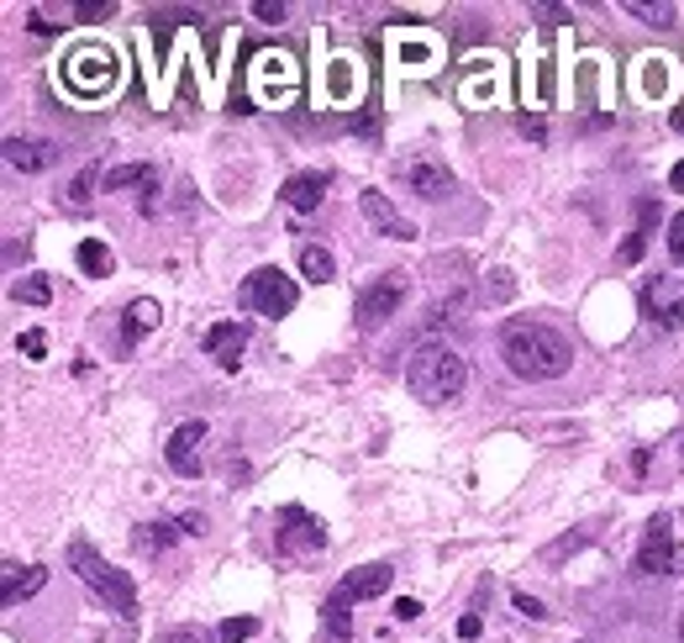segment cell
<instances>
[{
    "label": "cell",
    "mask_w": 684,
    "mask_h": 643,
    "mask_svg": "<svg viewBox=\"0 0 684 643\" xmlns=\"http://www.w3.org/2000/svg\"><path fill=\"white\" fill-rule=\"evenodd\" d=\"M501 359L516 380H559L568 374L574 365V343L564 333H553L548 322H527V317H516L501 328Z\"/></svg>",
    "instance_id": "cell-1"
},
{
    "label": "cell",
    "mask_w": 684,
    "mask_h": 643,
    "mask_svg": "<svg viewBox=\"0 0 684 643\" xmlns=\"http://www.w3.org/2000/svg\"><path fill=\"white\" fill-rule=\"evenodd\" d=\"M406 385L427 406H453L469 391V359L458 348H447V343H421L406 359Z\"/></svg>",
    "instance_id": "cell-2"
},
{
    "label": "cell",
    "mask_w": 684,
    "mask_h": 643,
    "mask_svg": "<svg viewBox=\"0 0 684 643\" xmlns=\"http://www.w3.org/2000/svg\"><path fill=\"white\" fill-rule=\"evenodd\" d=\"M69 570H74V575H80V581H85L117 617H127V622L137 617V585H132V575L117 570V564H106V559L95 553V544L74 538V544H69Z\"/></svg>",
    "instance_id": "cell-3"
},
{
    "label": "cell",
    "mask_w": 684,
    "mask_h": 643,
    "mask_svg": "<svg viewBox=\"0 0 684 643\" xmlns=\"http://www.w3.org/2000/svg\"><path fill=\"white\" fill-rule=\"evenodd\" d=\"M63 91H74L80 100H100V95H111L121 85V59L111 48H100V43H85L80 53H69L59 69Z\"/></svg>",
    "instance_id": "cell-4"
},
{
    "label": "cell",
    "mask_w": 684,
    "mask_h": 643,
    "mask_svg": "<svg viewBox=\"0 0 684 643\" xmlns=\"http://www.w3.org/2000/svg\"><path fill=\"white\" fill-rule=\"evenodd\" d=\"M680 564H684V549H680V533H674V517L658 512V517L643 527V544H637L632 570L653 581V575H680Z\"/></svg>",
    "instance_id": "cell-5"
},
{
    "label": "cell",
    "mask_w": 684,
    "mask_h": 643,
    "mask_svg": "<svg viewBox=\"0 0 684 643\" xmlns=\"http://www.w3.org/2000/svg\"><path fill=\"white\" fill-rule=\"evenodd\" d=\"M238 301L248 311H259V317H290L300 301V290H296V279L279 275V270H253V275L242 279Z\"/></svg>",
    "instance_id": "cell-6"
},
{
    "label": "cell",
    "mask_w": 684,
    "mask_h": 643,
    "mask_svg": "<svg viewBox=\"0 0 684 643\" xmlns=\"http://www.w3.org/2000/svg\"><path fill=\"white\" fill-rule=\"evenodd\" d=\"M406 290H411V285H406V275H400V270H385V275L374 279V285H363V296H358V328H363V333H380V328H385L389 317H395V311L406 307Z\"/></svg>",
    "instance_id": "cell-7"
},
{
    "label": "cell",
    "mask_w": 684,
    "mask_h": 643,
    "mask_svg": "<svg viewBox=\"0 0 684 643\" xmlns=\"http://www.w3.org/2000/svg\"><path fill=\"white\" fill-rule=\"evenodd\" d=\"M253 91L264 106H285V100H296L300 91V74H296V59L290 53H274L264 48L259 59H253Z\"/></svg>",
    "instance_id": "cell-8"
},
{
    "label": "cell",
    "mask_w": 684,
    "mask_h": 643,
    "mask_svg": "<svg viewBox=\"0 0 684 643\" xmlns=\"http://www.w3.org/2000/svg\"><path fill=\"white\" fill-rule=\"evenodd\" d=\"M274 538H279V553H290V559H305V553L327 549V527H322V517H311L305 507H285Z\"/></svg>",
    "instance_id": "cell-9"
},
{
    "label": "cell",
    "mask_w": 684,
    "mask_h": 643,
    "mask_svg": "<svg viewBox=\"0 0 684 643\" xmlns=\"http://www.w3.org/2000/svg\"><path fill=\"white\" fill-rule=\"evenodd\" d=\"M358 212H363V222H369L380 238H389V243H417V222L395 212L385 190H363V195H358Z\"/></svg>",
    "instance_id": "cell-10"
},
{
    "label": "cell",
    "mask_w": 684,
    "mask_h": 643,
    "mask_svg": "<svg viewBox=\"0 0 684 643\" xmlns=\"http://www.w3.org/2000/svg\"><path fill=\"white\" fill-rule=\"evenodd\" d=\"M400 180H406V190H417L421 201H443L453 190V169L437 154H411L400 158Z\"/></svg>",
    "instance_id": "cell-11"
},
{
    "label": "cell",
    "mask_w": 684,
    "mask_h": 643,
    "mask_svg": "<svg viewBox=\"0 0 684 643\" xmlns=\"http://www.w3.org/2000/svg\"><path fill=\"white\" fill-rule=\"evenodd\" d=\"M206 422L195 417V422H179L175 432H169V443H164V460H169V469L175 475H184V480H195L201 469H206V460H201V443H206Z\"/></svg>",
    "instance_id": "cell-12"
},
{
    "label": "cell",
    "mask_w": 684,
    "mask_h": 643,
    "mask_svg": "<svg viewBox=\"0 0 684 643\" xmlns=\"http://www.w3.org/2000/svg\"><path fill=\"white\" fill-rule=\"evenodd\" d=\"M327 184H332L327 169H300V175H290V180L279 184V201H285L290 212L311 216V212H322V201H327Z\"/></svg>",
    "instance_id": "cell-13"
},
{
    "label": "cell",
    "mask_w": 684,
    "mask_h": 643,
    "mask_svg": "<svg viewBox=\"0 0 684 643\" xmlns=\"http://www.w3.org/2000/svg\"><path fill=\"white\" fill-rule=\"evenodd\" d=\"M201 348H206V359H216L221 369H238L242 365V348H248V328H242L238 317L211 322L206 337H201Z\"/></svg>",
    "instance_id": "cell-14"
},
{
    "label": "cell",
    "mask_w": 684,
    "mask_h": 643,
    "mask_svg": "<svg viewBox=\"0 0 684 643\" xmlns=\"http://www.w3.org/2000/svg\"><path fill=\"white\" fill-rule=\"evenodd\" d=\"M648 307H653V322L663 333H680L684 328V279L658 275L653 285H648Z\"/></svg>",
    "instance_id": "cell-15"
},
{
    "label": "cell",
    "mask_w": 684,
    "mask_h": 643,
    "mask_svg": "<svg viewBox=\"0 0 684 643\" xmlns=\"http://www.w3.org/2000/svg\"><path fill=\"white\" fill-rule=\"evenodd\" d=\"M43 581H48L43 564H16V559H5V564H0V602H5V607H22L27 596L43 591Z\"/></svg>",
    "instance_id": "cell-16"
},
{
    "label": "cell",
    "mask_w": 684,
    "mask_h": 643,
    "mask_svg": "<svg viewBox=\"0 0 684 643\" xmlns=\"http://www.w3.org/2000/svg\"><path fill=\"white\" fill-rule=\"evenodd\" d=\"M5 164L22 175H43L48 164H59V143L48 138H5Z\"/></svg>",
    "instance_id": "cell-17"
},
{
    "label": "cell",
    "mask_w": 684,
    "mask_h": 643,
    "mask_svg": "<svg viewBox=\"0 0 684 643\" xmlns=\"http://www.w3.org/2000/svg\"><path fill=\"white\" fill-rule=\"evenodd\" d=\"M389 581H395V570H389V564H358V570L337 585V591H343L348 602H369V596H385Z\"/></svg>",
    "instance_id": "cell-18"
},
{
    "label": "cell",
    "mask_w": 684,
    "mask_h": 643,
    "mask_svg": "<svg viewBox=\"0 0 684 643\" xmlns=\"http://www.w3.org/2000/svg\"><path fill=\"white\" fill-rule=\"evenodd\" d=\"M158 317H164V311H158V301H153V296L132 301V307H127V317H121V348H137V343H143V337L158 328Z\"/></svg>",
    "instance_id": "cell-19"
},
{
    "label": "cell",
    "mask_w": 684,
    "mask_h": 643,
    "mask_svg": "<svg viewBox=\"0 0 684 643\" xmlns=\"http://www.w3.org/2000/svg\"><path fill=\"white\" fill-rule=\"evenodd\" d=\"M400 69H411V74H432L437 69V43L432 37H421V32H411V37H400Z\"/></svg>",
    "instance_id": "cell-20"
},
{
    "label": "cell",
    "mask_w": 684,
    "mask_h": 643,
    "mask_svg": "<svg viewBox=\"0 0 684 643\" xmlns=\"http://www.w3.org/2000/svg\"><path fill=\"white\" fill-rule=\"evenodd\" d=\"M300 275L311 279V285H327V279H337V259H332L322 243H300Z\"/></svg>",
    "instance_id": "cell-21"
},
{
    "label": "cell",
    "mask_w": 684,
    "mask_h": 643,
    "mask_svg": "<svg viewBox=\"0 0 684 643\" xmlns=\"http://www.w3.org/2000/svg\"><path fill=\"white\" fill-rule=\"evenodd\" d=\"M175 538H184V527H179V517H175V522H143V527L132 533V544H137L143 553H164L169 544H175Z\"/></svg>",
    "instance_id": "cell-22"
},
{
    "label": "cell",
    "mask_w": 684,
    "mask_h": 643,
    "mask_svg": "<svg viewBox=\"0 0 684 643\" xmlns=\"http://www.w3.org/2000/svg\"><path fill=\"white\" fill-rule=\"evenodd\" d=\"M106 190H132V184H158V169H153V164H111V169H106Z\"/></svg>",
    "instance_id": "cell-23"
},
{
    "label": "cell",
    "mask_w": 684,
    "mask_h": 643,
    "mask_svg": "<svg viewBox=\"0 0 684 643\" xmlns=\"http://www.w3.org/2000/svg\"><path fill=\"white\" fill-rule=\"evenodd\" d=\"M74 264H80V270H85V275H111V270H117V259H111V248L100 243V238H85V243L74 248Z\"/></svg>",
    "instance_id": "cell-24"
},
{
    "label": "cell",
    "mask_w": 684,
    "mask_h": 643,
    "mask_svg": "<svg viewBox=\"0 0 684 643\" xmlns=\"http://www.w3.org/2000/svg\"><path fill=\"white\" fill-rule=\"evenodd\" d=\"M637 91H643V100L669 95V59H637Z\"/></svg>",
    "instance_id": "cell-25"
},
{
    "label": "cell",
    "mask_w": 684,
    "mask_h": 643,
    "mask_svg": "<svg viewBox=\"0 0 684 643\" xmlns=\"http://www.w3.org/2000/svg\"><path fill=\"white\" fill-rule=\"evenodd\" d=\"M322 612H327V633H332V639H353V602H348L343 591H332Z\"/></svg>",
    "instance_id": "cell-26"
},
{
    "label": "cell",
    "mask_w": 684,
    "mask_h": 643,
    "mask_svg": "<svg viewBox=\"0 0 684 643\" xmlns=\"http://www.w3.org/2000/svg\"><path fill=\"white\" fill-rule=\"evenodd\" d=\"M626 16H637L643 27H674V5H648V0H622Z\"/></svg>",
    "instance_id": "cell-27"
},
{
    "label": "cell",
    "mask_w": 684,
    "mask_h": 643,
    "mask_svg": "<svg viewBox=\"0 0 684 643\" xmlns=\"http://www.w3.org/2000/svg\"><path fill=\"white\" fill-rule=\"evenodd\" d=\"M11 296H16L22 307H48V301H53V285H48L43 275H32V279H16Z\"/></svg>",
    "instance_id": "cell-28"
},
{
    "label": "cell",
    "mask_w": 684,
    "mask_h": 643,
    "mask_svg": "<svg viewBox=\"0 0 684 643\" xmlns=\"http://www.w3.org/2000/svg\"><path fill=\"white\" fill-rule=\"evenodd\" d=\"M253 633H259V617H227V622L216 628L221 643H242V639H253Z\"/></svg>",
    "instance_id": "cell-29"
},
{
    "label": "cell",
    "mask_w": 684,
    "mask_h": 643,
    "mask_svg": "<svg viewBox=\"0 0 684 643\" xmlns=\"http://www.w3.org/2000/svg\"><path fill=\"white\" fill-rule=\"evenodd\" d=\"M106 180V169L100 164H89V169H80V180L69 184V206H89V184Z\"/></svg>",
    "instance_id": "cell-30"
},
{
    "label": "cell",
    "mask_w": 684,
    "mask_h": 643,
    "mask_svg": "<svg viewBox=\"0 0 684 643\" xmlns=\"http://www.w3.org/2000/svg\"><path fill=\"white\" fill-rule=\"evenodd\" d=\"M16 354H22V359H32V365H37V359H48V333H43V328L22 333V337H16Z\"/></svg>",
    "instance_id": "cell-31"
},
{
    "label": "cell",
    "mask_w": 684,
    "mask_h": 643,
    "mask_svg": "<svg viewBox=\"0 0 684 643\" xmlns=\"http://www.w3.org/2000/svg\"><path fill=\"white\" fill-rule=\"evenodd\" d=\"M484 296H490V301H511V296H516V279H511V270H490V279H484Z\"/></svg>",
    "instance_id": "cell-32"
},
{
    "label": "cell",
    "mask_w": 684,
    "mask_h": 643,
    "mask_svg": "<svg viewBox=\"0 0 684 643\" xmlns=\"http://www.w3.org/2000/svg\"><path fill=\"white\" fill-rule=\"evenodd\" d=\"M643 248H648V238H643V233H632V238L622 243V253H616V264H637V259H643Z\"/></svg>",
    "instance_id": "cell-33"
},
{
    "label": "cell",
    "mask_w": 684,
    "mask_h": 643,
    "mask_svg": "<svg viewBox=\"0 0 684 643\" xmlns=\"http://www.w3.org/2000/svg\"><path fill=\"white\" fill-rule=\"evenodd\" d=\"M511 602H516V612H521V617H532V622H537V617H548V607H542L537 596H527V591H516Z\"/></svg>",
    "instance_id": "cell-34"
},
{
    "label": "cell",
    "mask_w": 684,
    "mask_h": 643,
    "mask_svg": "<svg viewBox=\"0 0 684 643\" xmlns=\"http://www.w3.org/2000/svg\"><path fill=\"white\" fill-rule=\"evenodd\" d=\"M348 63H353V59H337V69H332V91H337V95L353 91V69H348Z\"/></svg>",
    "instance_id": "cell-35"
},
{
    "label": "cell",
    "mask_w": 684,
    "mask_h": 643,
    "mask_svg": "<svg viewBox=\"0 0 684 643\" xmlns=\"http://www.w3.org/2000/svg\"><path fill=\"white\" fill-rule=\"evenodd\" d=\"M669 253H674V259H684V212L669 216Z\"/></svg>",
    "instance_id": "cell-36"
},
{
    "label": "cell",
    "mask_w": 684,
    "mask_h": 643,
    "mask_svg": "<svg viewBox=\"0 0 684 643\" xmlns=\"http://www.w3.org/2000/svg\"><path fill=\"white\" fill-rule=\"evenodd\" d=\"M253 16H259V22H285V0H259Z\"/></svg>",
    "instance_id": "cell-37"
},
{
    "label": "cell",
    "mask_w": 684,
    "mask_h": 643,
    "mask_svg": "<svg viewBox=\"0 0 684 643\" xmlns=\"http://www.w3.org/2000/svg\"><path fill=\"white\" fill-rule=\"evenodd\" d=\"M164 643H211V633H201V628H175V633H164Z\"/></svg>",
    "instance_id": "cell-38"
},
{
    "label": "cell",
    "mask_w": 684,
    "mask_h": 643,
    "mask_svg": "<svg viewBox=\"0 0 684 643\" xmlns=\"http://www.w3.org/2000/svg\"><path fill=\"white\" fill-rule=\"evenodd\" d=\"M179 527H184V538H201V533H206V512H184Z\"/></svg>",
    "instance_id": "cell-39"
},
{
    "label": "cell",
    "mask_w": 684,
    "mask_h": 643,
    "mask_svg": "<svg viewBox=\"0 0 684 643\" xmlns=\"http://www.w3.org/2000/svg\"><path fill=\"white\" fill-rule=\"evenodd\" d=\"M395 617H400V622H417L421 602H417V596H400V602H395Z\"/></svg>",
    "instance_id": "cell-40"
},
{
    "label": "cell",
    "mask_w": 684,
    "mask_h": 643,
    "mask_svg": "<svg viewBox=\"0 0 684 643\" xmlns=\"http://www.w3.org/2000/svg\"><path fill=\"white\" fill-rule=\"evenodd\" d=\"M521 132H527L532 143H548V127L537 122V117H521Z\"/></svg>",
    "instance_id": "cell-41"
},
{
    "label": "cell",
    "mask_w": 684,
    "mask_h": 643,
    "mask_svg": "<svg viewBox=\"0 0 684 643\" xmlns=\"http://www.w3.org/2000/svg\"><path fill=\"white\" fill-rule=\"evenodd\" d=\"M479 628H484V622H479L475 612H469V617H458V639H479Z\"/></svg>",
    "instance_id": "cell-42"
},
{
    "label": "cell",
    "mask_w": 684,
    "mask_h": 643,
    "mask_svg": "<svg viewBox=\"0 0 684 643\" xmlns=\"http://www.w3.org/2000/svg\"><path fill=\"white\" fill-rule=\"evenodd\" d=\"M117 5H74V16H85V22H95V16H111Z\"/></svg>",
    "instance_id": "cell-43"
},
{
    "label": "cell",
    "mask_w": 684,
    "mask_h": 643,
    "mask_svg": "<svg viewBox=\"0 0 684 643\" xmlns=\"http://www.w3.org/2000/svg\"><path fill=\"white\" fill-rule=\"evenodd\" d=\"M648 464H653V454H648V449H637V454H632V469H637V475H648Z\"/></svg>",
    "instance_id": "cell-44"
},
{
    "label": "cell",
    "mask_w": 684,
    "mask_h": 643,
    "mask_svg": "<svg viewBox=\"0 0 684 643\" xmlns=\"http://www.w3.org/2000/svg\"><path fill=\"white\" fill-rule=\"evenodd\" d=\"M669 190H680V195H684V158L669 169Z\"/></svg>",
    "instance_id": "cell-45"
},
{
    "label": "cell",
    "mask_w": 684,
    "mask_h": 643,
    "mask_svg": "<svg viewBox=\"0 0 684 643\" xmlns=\"http://www.w3.org/2000/svg\"><path fill=\"white\" fill-rule=\"evenodd\" d=\"M680 460H684V443H680Z\"/></svg>",
    "instance_id": "cell-46"
},
{
    "label": "cell",
    "mask_w": 684,
    "mask_h": 643,
    "mask_svg": "<svg viewBox=\"0 0 684 643\" xmlns=\"http://www.w3.org/2000/svg\"><path fill=\"white\" fill-rule=\"evenodd\" d=\"M579 643H585V639H579Z\"/></svg>",
    "instance_id": "cell-47"
}]
</instances>
